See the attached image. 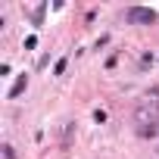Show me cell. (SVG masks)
I'll list each match as a JSON object with an SVG mask.
<instances>
[{
    "label": "cell",
    "instance_id": "1",
    "mask_svg": "<svg viewBox=\"0 0 159 159\" xmlns=\"http://www.w3.org/2000/svg\"><path fill=\"white\" fill-rule=\"evenodd\" d=\"M134 134L143 137V140L159 134V88L143 94L140 103L134 106Z\"/></svg>",
    "mask_w": 159,
    "mask_h": 159
},
{
    "label": "cell",
    "instance_id": "4",
    "mask_svg": "<svg viewBox=\"0 0 159 159\" xmlns=\"http://www.w3.org/2000/svg\"><path fill=\"white\" fill-rule=\"evenodd\" d=\"M66 66H69V56H59V59H56V66H53V75H62V72H66Z\"/></svg>",
    "mask_w": 159,
    "mask_h": 159
},
{
    "label": "cell",
    "instance_id": "8",
    "mask_svg": "<svg viewBox=\"0 0 159 159\" xmlns=\"http://www.w3.org/2000/svg\"><path fill=\"white\" fill-rule=\"evenodd\" d=\"M156 153H159V150H156Z\"/></svg>",
    "mask_w": 159,
    "mask_h": 159
},
{
    "label": "cell",
    "instance_id": "7",
    "mask_svg": "<svg viewBox=\"0 0 159 159\" xmlns=\"http://www.w3.org/2000/svg\"><path fill=\"white\" fill-rule=\"evenodd\" d=\"M94 122H97V125H103V122H106V112H103V109H97V112H94Z\"/></svg>",
    "mask_w": 159,
    "mask_h": 159
},
{
    "label": "cell",
    "instance_id": "2",
    "mask_svg": "<svg viewBox=\"0 0 159 159\" xmlns=\"http://www.w3.org/2000/svg\"><path fill=\"white\" fill-rule=\"evenodd\" d=\"M125 19H128L131 25H153L159 16H156V10H150V7H128Z\"/></svg>",
    "mask_w": 159,
    "mask_h": 159
},
{
    "label": "cell",
    "instance_id": "5",
    "mask_svg": "<svg viewBox=\"0 0 159 159\" xmlns=\"http://www.w3.org/2000/svg\"><path fill=\"white\" fill-rule=\"evenodd\" d=\"M3 159H16V150H13L10 143H3Z\"/></svg>",
    "mask_w": 159,
    "mask_h": 159
},
{
    "label": "cell",
    "instance_id": "6",
    "mask_svg": "<svg viewBox=\"0 0 159 159\" xmlns=\"http://www.w3.org/2000/svg\"><path fill=\"white\" fill-rule=\"evenodd\" d=\"M34 47H38V38H34V34H31V38H25V50H34Z\"/></svg>",
    "mask_w": 159,
    "mask_h": 159
},
{
    "label": "cell",
    "instance_id": "3",
    "mask_svg": "<svg viewBox=\"0 0 159 159\" xmlns=\"http://www.w3.org/2000/svg\"><path fill=\"white\" fill-rule=\"evenodd\" d=\"M25 88H28V75L22 72V75L16 78V84L10 88V94H7V97H10V100H16V97H22V94H25Z\"/></svg>",
    "mask_w": 159,
    "mask_h": 159
}]
</instances>
